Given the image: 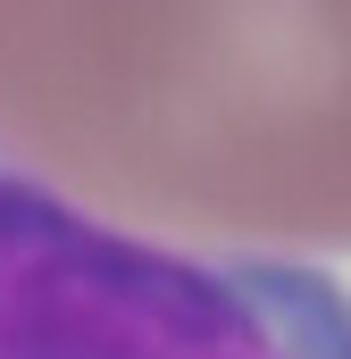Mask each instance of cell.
<instances>
[{
	"label": "cell",
	"instance_id": "obj_1",
	"mask_svg": "<svg viewBox=\"0 0 351 359\" xmlns=\"http://www.w3.org/2000/svg\"><path fill=\"white\" fill-rule=\"evenodd\" d=\"M0 159L168 251H351V0H0Z\"/></svg>",
	"mask_w": 351,
	"mask_h": 359
},
{
	"label": "cell",
	"instance_id": "obj_2",
	"mask_svg": "<svg viewBox=\"0 0 351 359\" xmlns=\"http://www.w3.org/2000/svg\"><path fill=\"white\" fill-rule=\"evenodd\" d=\"M0 359H351V292L143 243L0 159Z\"/></svg>",
	"mask_w": 351,
	"mask_h": 359
}]
</instances>
